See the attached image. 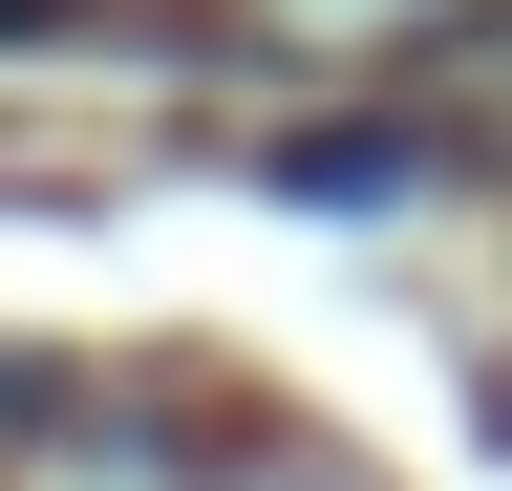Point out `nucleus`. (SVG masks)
Wrapping results in <instances>:
<instances>
[{
  "label": "nucleus",
  "instance_id": "f257e3e1",
  "mask_svg": "<svg viewBox=\"0 0 512 491\" xmlns=\"http://www.w3.org/2000/svg\"><path fill=\"white\" fill-rule=\"evenodd\" d=\"M43 22H86V0H0V43H43Z\"/></svg>",
  "mask_w": 512,
  "mask_h": 491
}]
</instances>
